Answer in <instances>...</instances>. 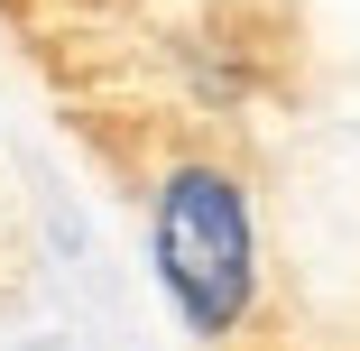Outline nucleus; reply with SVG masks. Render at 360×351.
<instances>
[{"instance_id":"obj_1","label":"nucleus","mask_w":360,"mask_h":351,"mask_svg":"<svg viewBox=\"0 0 360 351\" xmlns=\"http://www.w3.org/2000/svg\"><path fill=\"white\" fill-rule=\"evenodd\" d=\"M19 19L28 46H46L56 84L93 102L111 120V102L167 84L176 102L185 93H222L231 84V37H222V0H0Z\"/></svg>"},{"instance_id":"obj_2","label":"nucleus","mask_w":360,"mask_h":351,"mask_svg":"<svg viewBox=\"0 0 360 351\" xmlns=\"http://www.w3.org/2000/svg\"><path fill=\"white\" fill-rule=\"evenodd\" d=\"M148 259H158V287L176 305V324L203 351H231L259 314V213H250V185L203 158L176 148L158 194H148Z\"/></svg>"},{"instance_id":"obj_3","label":"nucleus","mask_w":360,"mask_h":351,"mask_svg":"<svg viewBox=\"0 0 360 351\" xmlns=\"http://www.w3.org/2000/svg\"><path fill=\"white\" fill-rule=\"evenodd\" d=\"M0 277H19V268H10V222H0Z\"/></svg>"}]
</instances>
